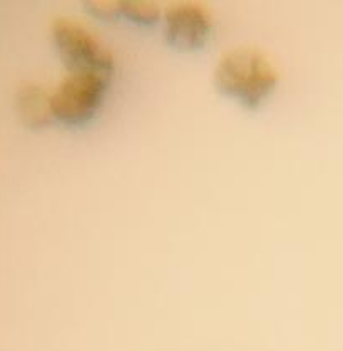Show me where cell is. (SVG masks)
Returning a JSON list of instances; mask_svg holds the SVG:
<instances>
[{"label":"cell","instance_id":"cell-3","mask_svg":"<svg viewBox=\"0 0 343 351\" xmlns=\"http://www.w3.org/2000/svg\"><path fill=\"white\" fill-rule=\"evenodd\" d=\"M52 37L69 71H97L110 75L113 54L84 25L71 19H59L52 25Z\"/></svg>","mask_w":343,"mask_h":351},{"label":"cell","instance_id":"cell-2","mask_svg":"<svg viewBox=\"0 0 343 351\" xmlns=\"http://www.w3.org/2000/svg\"><path fill=\"white\" fill-rule=\"evenodd\" d=\"M109 74L97 71H69L51 93L52 116L67 124H82L96 114L108 87Z\"/></svg>","mask_w":343,"mask_h":351},{"label":"cell","instance_id":"cell-1","mask_svg":"<svg viewBox=\"0 0 343 351\" xmlns=\"http://www.w3.org/2000/svg\"><path fill=\"white\" fill-rule=\"evenodd\" d=\"M278 82L270 57L255 47H236L221 56L215 69V86L221 94L248 109H257Z\"/></svg>","mask_w":343,"mask_h":351},{"label":"cell","instance_id":"cell-6","mask_svg":"<svg viewBox=\"0 0 343 351\" xmlns=\"http://www.w3.org/2000/svg\"><path fill=\"white\" fill-rule=\"evenodd\" d=\"M104 9H94V12L101 15V17H113V15L123 14L129 21L134 22H150L158 19V9L151 3L144 2H119V3H99Z\"/></svg>","mask_w":343,"mask_h":351},{"label":"cell","instance_id":"cell-4","mask_svg":"<svg viewBox=\"0 0 343 351\" xmlns=\"http://www.w3.org/2000/svg\"><path fill=\"white\" fill-rule=\"evenodd\" d=\"M211 29V14L200 3L179 2L166 10L167 42L181 51H196L203 47Z\"/></svg>","mask_w":343,"mask_h":351},{"label":"cell","instance_id":"cell-5","mask_svg":"<svg viewBox=\"0 0 343 351\" xmlns=\"http://www.w3.org/2000/svg\"><path fill=\"white\" fill-rule=\"evenodd\" d=\"M19 112L30 128H42L51 121V94L34 84H27L19 90Z\"/></svg>","mask_w":343,"mask_h":351}]
</instances>
